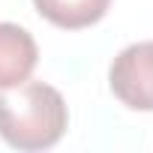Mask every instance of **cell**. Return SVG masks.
<instances>
[{
  "mask_svg": "<svg viewBox=\"0 0 153 153\" xmlns=\"http://www.w3.org/2000/svg\"><path fill=\"white\" fill-rule=\"evenodd\" d=\"M69 126V108L57 87L21 81L0 90V138L9 147L33 153L54 147Z\"/></svg>",
  "mask_w": 153,
  "mask_h": 153,
  "instance_id": "1",
  "label": "cell"
},
{
  "mask_svg": "<svg viewBox=\"0 0 153 153\" xmlns=\"http://www.w3.org/2000/svg\"><path fill=\"white\" fill-rule=\"evenodd\" d=\"M111 93L132 111H153V39L126 45L108 69Z\"/></svg>",
  "mask_w": 153,
  "mask_h": 153,
  "instance_id": "2",
  "label": "cell"
},
{
  "mask_svg": "<svg viewBox=\"0 0 153 153\" xmlns=\"http://www.w3.org/2000/svg\"><path fill=\"white\" fill-rule=\"evenodd\" d=\"M36 63H39L36 39L12 21H0V90L27 81Z\"/></svg>",
  "mask_w": 153,
  "mask_h": 153,
  "instance_id": "3",
  "label": "cell"
},
{
  "mask_svg": "<svg viewBox=\"0 0 153 153\" xmlns=\"http://www.w3.org/2000/svg\"><path fill=\"white\" fill-rule=\"evenodd\" d=\"M33 6L60 30H84L105 18L111 0H33Z\"/></svg>",
  "mask_w": 153,
  "mask_h": 153,
  "instance_id": "4",
  "label": "cell"
}]
</instances>
